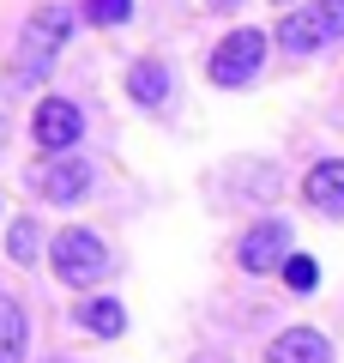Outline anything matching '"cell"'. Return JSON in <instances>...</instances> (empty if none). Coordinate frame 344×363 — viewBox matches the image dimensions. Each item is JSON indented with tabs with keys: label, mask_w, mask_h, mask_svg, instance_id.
Returning <instances> with one entry per match:
<instances>
[{
	"label": "cell",
	"mask_w": 344,
	"mask_h": 363,
	"mask_svg": "<svg viewBox=\"0 0 344 363\" xmlns=\"http://www.w3.org/2000/svg\"><path fill=\"white\" fill-rule=\"evenodd\" d=\"M49 260H55V279H61V285H73V291L103 285V279L115 272V260H109V248H103V236L85 230V224H67V230L49 242Z\"/></svg>",
	"instance_id": "1"
},
{
	"label": "cell",
	"mask_w": 344,
	"mask_h": 363,
	"mask_svg": "<svg viewBox=\"0 0 344 363\" xmlns=\"http://www.w3.org/2000/svg\"><path fill=\"white\" fill-rule=\"evenodd\" d=\"M326 333H314V327H284L278 339L266 345V363H326Z\"/></svg>",
	"instance_id": "8"
},
{
	"label": "cell",
	"mask_w": 344,
	"mask_h": 363,
	"mask_svg": "<svg viewBox=\"0 0 344 363\" xmlns=\"http://www.w3.org/2000/svg\"><path fill=\"white\" fill-rule=\"evenodd\" d=\"M260 61H266V37H260V30H229L212 49V85H224V91L254 85Z\"/></svg>",
	"instance_id": "2"
},
{
	"label": "cell",
	"mask_w": 344,
	"mask_h": 363,
	"mask_svg": "<svg viewBox=\"0 0 344 363\" xmlns=\"http://www.w3.org/2000/svg\"><path fill=\"white\" fill-rule=\"evenodd\" d=\"M302 194L314 212H326V218H344V157H320L314 169H308Z\"/></svg>",
	"instance_id": "6"
},
{
	"label": "cell",
	"mask_w": 344,
	"mask_h": 363,
	"mask_svg": "<svg viewBox=\"0 0 344 363\" xmlns=\"http://www.w3.org/2000/svg\"><path fill=\"white\" fill-rule=\"evenodd\" d=\"M314 18L326 43H344V0H314Z\"/></svg>",
	"instance_id": "15"
},
{
	"label": "cell",
	"mask_w": 344,
	"mask_h": 363,
	"mask_svg": "<svg viewBox=\"0 0 344 363\" xmlns=\"http://www.w3.org/2000/svg\"><path fill=\"white\" fill-rule=\"evenodd\" d=\"M278 49H284V55H314V49H326L314 6H302V13H284V18H278Z\"/></svg>",
	"instance_id": "9"
},
{
	"label": "cell",
	"mask_w": 344,
	"mask_h": 363,
	"mask_svg": "<svg viewBox=\"0 0 344 363\" xmlns=\"http://www.w3.org/2000/svg\"><path fill=\"white\" fill-rule=\"evenodd\" d=\"M284 260H290V224H284V218L248 224L242 242H236V267H242V272H278Z\"/></svg>",
	"instance_id": "4"
},
{
	"label": "cell",
	"mask_w": 344,
	"mask_h": 363,
	"mask_svg": "<svg viewBox=\"0 0 344 363\" xmlns=\"http://www.w3.org/2000/svg\"><path fill=\"white\" fill-rule=\"evenodd\" d=\"M284 285H290V291H314L320 285V267L308 255H290V260H284Z\"/></svg>",
	"instance_id": "14"
},
{
	"label": "cell",
	"mask_w": 344,
	"mask_h": 363,
	"mask_svg": "<svg viewBox=\"0 0 344 363\" xmlns=\"http://www.w3.org/2000/svg\"><path fill=\"white\" fill-rule=\"evenodd\" d=\"M73 321L85 327V333H97V339H121V327H127V309L115 297H85L73 309Z\"/></svg>",
	"instance_id": "11"
},
{
	"label": "cell",
	"mask_w": 344,
	"mask_h": 363,
	"mask_svg": "<svg viewBox=\"0 0 344 363\" xmlns=\"http://www.w3.org/2000/svg\"><path fill=\"white\" fill-rule=\"evenodd\" d=\"M67 30H73V13H67V6H42V13H30L25 37H18V67H30V73H49V61L61 55Z\"/></svg>",
	"instance_id": "3"
},
{
	"label": "cell",
	"mask_w": 344,
	"mask_h": 363,
	"mask_svg": "<svg viewBox=\"0 0 344 363\" xmlns=\"http://www.w3.org/2000/svg\"><path fill=\"white\" fill-rule=\"evenodd\" d=\"M85 188H91V169L79 164V157H61V164H49L37 176V194L49 200V206H73V200H85Z\"/></svg>",
	"instance_id": "7"
},
{
	"label": "cell",
	"mask_w": 344,
	"mask_h": 363,
	"mask_svg": "<svg viewBox=\"0 0 344 363\" xmlns=\"http://www.w3.org/2000/svg\"><path fill=\"white\" fill-rule=\"evenodd\" d=\"M85 13H91V25H121L133 13V0H85Z\"/></svg>",
	"instance_id": "16"
},
{
	"label": "cell",
	"mask_w": 344,
	"mask_h": 363,
	"mask_svg": "<svg viewBox=\"0 0 344 363\" xmlns=\"http://www.w3.org/2000/svg\"><path fill=\"white\" fill-rule=\"evenodd\" d=\"M6 255H13L18 267H37V255H42V230H37V218H18L13 230H6Z\"/></svg>",
	"instance_id": "13"
},
{
	"label": "cell",
	"mask_w": 344,
	"mask_h": 363,
	"mask_svg": "<svg viewBox=\"0 0 344 363\" xmlns=\"http://www.w3.org/2000/svg\"><path fill=\"white\" fill-rule=\"evenodd\" d=\"M127 97H133V104H145V109H164V97H169V67H164V61H133V67H127Z\"/></svg>",
	"instance_id": "10"
},
{
	"label": "cell",
	"mask_w": 344,
	"mask_h": 363,
	"mask_svg": "<svg viewBox=\"0 0 344 363\" xmlns=\"http://www.w3.org/2000/svg\"><path fill=\"white\" fill-rule=\"evenodd\" d=\"M272 6H290V0H272Z\"/></svg>",
	"instance_id": "18"
},
{
	"label": "cell",
	"mask_w": 344,
	"mask_h": 363,
	"mask_svg": "<svg viewBox=\"0 0 344 363\" xmlns=\"http://www.w3.org/2000/svg\"><path fill=\"white\" fill-rule=\"evenodd\" d=\"M79 133H85V116H79V104H67V97H42L37 116H30V140H37L42 152H67Z\"/></svg>",
	"instance_id": "5"
},
{
	"label": "cell",
	"mask_w": 344,
	"mask_h": 363,
	"mask_svg": "<svg viewBox=\"0 0 344 363\" xmlns=\"http://www.w3.org/2000/svg\"><path fill=\"white\" fill-rule=\"evenodd\" d=\"M25 345H30L25 303H18V297H0V363H25Z\"/></svg>",
	"instance_id": "12"
},
{
	"label": "cell",
	"mask_w": 344,
	"mask_h": 363,
	"mask_svg": "<svg viewBox=\"0 0 344 363\" xmlns=\"http://www.w3.org/2000/svg\"><path fill=\"white\" fill-rule=\"evenodd\" d=\"M205 6H212V13H229V6H242V0H205Z\"/></svg>",
	"instance_id": "17"
}]
</instances>
